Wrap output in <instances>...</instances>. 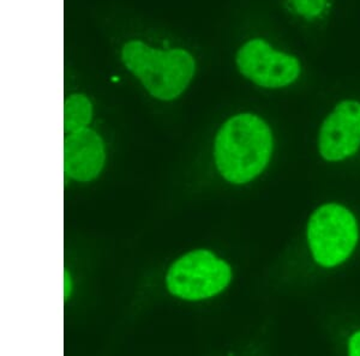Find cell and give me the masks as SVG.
<instances>
[{"label": "cell", "instance_id": "52a82bcc", "mask_svg": "<svg viewBox=\"0 0 360 356\" xmlns=\"http://www.w3.org/2000/svg\"><path fill=\"white\" fill-rule=\"evenodd\" d=\"M105 147L101 137L90 128L66 133L64 138V172L74 180L88 183L103 171Z\"/></svg>", "mask_w": 360, "mask_h": 356}, {"label": "cell", "instance_id": "8992f818", "mask_svg": "<svg viewBox=\"0 0 360 356\" xmlns=\"http://www.w3.org/2000/svg\"><path fill=\"white\" fill-rule=\"evenodd\" d=\"M360 147V103L345 100L324 120L319 136V154L324 160L342 161Z\"/></svg>", "mask_w": 360, "mask_h": 356}, {"label": "cell", "instance_id": "3957f363", "mask_svg": "<svg viewBox=\"0 0 360 356\" xmlns=\"http://www.w3.org/2000/svg\"><path fill=\"white\" fill-rule=\"evenodd\" d=\"M359 239L356 217L335 203L319 206L307 225V242L319 265L333 268L352 254Z\"/></svg>", "mask_w": 360, "mask_h": 356}, {"label": "cell", "instance_id": "5b68a950", "mask_svg": "<svg viewBox=\"0 0 360 356\" xmlns=\"http://www.w3.org/2000/svg\"><path fill=\"white\" fill-rule=\"evenodd\" d=\"M244 77L268 89L291 86L302 74L298 58L275 49L263 39H252L239 48L236 58Z\"/></svg>", "mask_w": 360, "mask_h": 356}, {"label": "cell", "instance_id": "30bf717a", "mask_svg": "<svg viewBox=\"0 0 360 356\" xmlns=\"http://www.w3.org/2000/svg\"><path fill=\"white\" fill-rule=\"evenodd\" d=\"M348 352L349 355L360 356V331L354 332L348 341Z\"/></svg>", "mask_w": 360, "mask_h": 356}, {"label": "cell", "instance_id": "6da1fadb", "mask_svg": "<svg viewBox=\"0 0 360 356\" xmlns=\"http://www.w3.org/2000/svg\"><path fill=\"white\" fill-rule=\"evenodd\" d=\"M273 147V133L263 119L250 113L234 115L215 138L217 169L229 183L246 184L264 171Z\"/></svg>", "mask_w": 360, "mask_h": 356}, {"label": "cell", "instance_id": "9c48e42d", "mask_svg": "<svg viewBox=\"0 0 360 356\" xmlns=\"http://www.w3.org/2000/svg\"><path fill=\"white\" fill-rule=\"evenodd\" d=\"M292 8L298 16L307 21L319 20L327 11L329 0H290Z\"/></svg>", "mask_w": 360, "mask_h": 356}, {"label": "cell", "instance_id": "7a4b0ae2", "mask_svg": "<svg viewBox=\"0 0 360 356\" xmlns=\"http://www.w3.org/2000/svg\"><path fill=\"white\" fill-rule=\"evenodd\" d=\"M122 59L149 94L162 101L178 98L196 71L195 59L188 51H159L136 40L124 45Z\"/></svg>", "mask_w": 360, "mask_h": 356}, {"label": "cell", "instance_id": "ba28073f", "mask_svg": "<svg viewBox=\"0 0 360 356\" xmlns=\"http://www.w3.org/2000/svg\"><path fill=\"white\" fill-rule=\"evenodd\" d=\"M93 117L89 98L82 94L70 95L64 103V131L65 133L86 128Z\"/></svg>", "mask_w": 360, "mask_h": 356}, {"label": "cell", "instance_id": "8fae6325", "mask_svg": "<svg viewBox=\"0 0 360 356\" xmlns=\"http://www.w3.org/2000/svg\"><path fill=\"white\" fill-rule=\"evenodd\" d=\"M72 291V281H71V276H70L69 271H64V300H68Z\"/></svg>", "mask_w": 360, "mask_h": 356}, {"label": "cell", "instance_id": "277c9868", "mask_svg": "<svg viewBox=\"0 0 360 356\" xmlns=\"http://www.w3.org/2000/svg\"><path fill=\"white\" fill-rule=\"evenodd\" d=\"M232 279L231 266L208 250L180 257L168 270V291L180 299L197 301L221 293Z\"/></svg>", "mask_w": 360, "mask_h": 356}]
</instances>
